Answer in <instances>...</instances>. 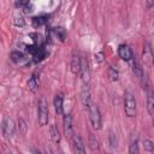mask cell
<instances>
[{
  "label": "cell",
  "mask_w": 154,
  "mask_h": 154,
  "mask_svg": "<svg viewBox=\"0 0 154 154\" xmlns=\"http://www.w3.org/2000/svg\"><path fill=\"white\" fill-rule=\"evenodd\" d=\"M144 149L148 153H153L154 152V143H153L152 140H149V138H146L144 140Z\"/></svg>",
  "instance_id": "cell-25"
},
{
  "label": "cell",
  "mask_w": 154,
  "mask_h": 154,
  "mask_svg": "<svg viewBox=\"0 0 154 154\" xmlns=\"http://www.w3.org/2000/svg\"><path fill=\"white\" fill-rule=\"evenodd\" d=\"M1 131H2V135H4L5 138H11L14 135V132H16L14 122L8 116H5L2 118V122H1Z\"/></svg>",
  "instance_id": "cell-4"
},
{
  "label": "cell",
  "mask_w": 154,
  "mask_h": 154,
  "mask_svg": "<svg viewBox=\"0 0 154 154\" xmlns=\"http://www.w3.org/2000/svg\"><path fill=\"white\" fill-rule=\"evenodd\" d=\"M142 57H143V60H144V61H147L148 64H150V63H152V57H153V54H152V48H150L149 42H146Z\"/></svg>",
  "instance_id": "cell-17"
},
{
  "label": "cell",
  "mask_w": 154,
  "mask_h": 154,
  "mask_svg": "<svg viewBox=\"0 0 154 154\" xmlns=\"http://www.w3.org/2000/svg\"><path fill=\"white\" fill-rule=\"evenodd\" d=\"M79 67H81V58L77 54H73L71 58V72L73 75L79 73Z\"/></svg>",
  "instance_id": "cell-14"
},
{
  "label": "cell",
  "mask_w": 154,
  "mask_h": 154,
  "mask_svg": "<svg viewBox=\"0 0 154 154\" xmlns=\"http://www.w3.org/2000/svg\"><path fill=\"white\" fill-rule=\"evenodd\" d=\"M46 55H47V53H46L45 48L41 46V47H38V48H37V51L34 53L32 58H34V61L38 63V61H42V60L46 58Z\"/></svg>",
  "instance_id": "cell-19"
},
{
  "label": "cell",
  "mask_w": 154,
  "mask_h": 154,
  "mask_svg": "<svg viewBox=\"0 0 154 154\" xmlns=\"http://www.w3.org/2000/svg\"><path fill=\"white\" fill-rule=\"evenodd\" d=\"M71 142H72L73 154H87L85 153V148H84V143H83L81 136H78V135L75 134L71 137Z\"/></svg>",
  "instance_id": "cell-7"
},
{
  "label": "cell",
  "mask_w": 154,
  "mask_h": 154,
  "mask_svg": "<svg viewBox=\"0 0 154 154\" xmlns=\"http://www.w3.org/2000/svg\"><path fill=\"white\" fill-rule=\"evenodd\" d=\"M63 128H64V134L66 137L71 138L75 132H73V123H72V116L71 114H64L63 118Z\"/></svg>",
  "instance_id": "cell-6"
},
{
  "label": "cell",
  "mask_w": 154,
  "mask_h": 154,
  "mask_svg": "<svg viewBox=\"0 0 154 154\" xmlns=\"http://www.w3.org/2000/svg\"><path fill=\"white\" fill-rule=\"evenodd\" d=\"M108 77H109V79L112 82L118 81V78H119V71H118V69H116L114 66H111L108 69Z\"/></svg>",
  "instance_id": "cell-24"
},
{
  "label": "cell",
  "mask_w": 154,
  "mask_h": 154,
  "mask_svg": "<svg viewBox=\"0 0 154 154\" xmlns=\"http://www.w3.org/2000/svg\"><path fill=\"white\" fill-rule=\"evenodd\" d=\"M88 144H89V148H90L93 152H95V150H99V142H97L96 137L94 136V134H89Z\"/></svg>",
  "instance_id": "cell-22"
},
{
  "label": "cell",
  "mask_w": 154,
  "mask_h": 154,
  "mask_svg": "<svg viewBox=\"0 0 154 154\" xmlns=\"http://www.w3.org/2000/svg\"><path fill=\"white\" fill-rule=\"evenodd\" d=\"M52 32H53L61 42L65 41V38H66V30H65L63 26H57V28H54V29L52 30Z\"/></svg>",
  "instance_id": "cell-21"
},
{
  "label": "cell",
  "mask_w": 154,
  "mask_h": 154,
  "mask_svg": "<svg viewBox=\"0 0 154 154\" xmlns=\"http://www.w3.org/2000/svg\"><path fill=\"white\" fill-rule=\"evenodd\" d=\"M118 55L125 61H131L134 58V53H132L131 48L125 43H122L118 46Z\"/></svg>",
  "instance_id": "cell-8"
},
{
  "label": "cell",
  "mask_w": 154,
  "mask_h": 154,
  "mask_svg": "<svg viewBox=\"0 0 154 154\" xmlns=\"http://www.w3.org/2000/svg\"><path fill=\"white\" fill-rule=\"evenodd\" d=\"M79 75L84 84H88L90 79V69H89V63L87 58H81V67H79Z\"/></svg>",
  "instance_id": "cell-5"
},
{
  "label": "cell",
  "mask_w": 154,
  "mask_h": 154,
  "mask_svg": "<svg viewBox=\"0 0 154 154\" xmlns=\"http://www.w3.org/2000/svg\"><path fill=\"white\" fill-rule=\"evenodd\" d=\"M49 134H51L52 141H53L55 144H59V142H60V132H59L58 128H57L54 124L51 125V128H49Z\"/></svg>",
  "instance_id": "cell-16"
},
{
  "label": "cell",
  "mask_w": 154,
  "mask_h": 154,
  "mask_svg": "<svg viewBox=\"0 0 154 154\" xmlns=\"http://www.w3.org/2000/svg\"><path fill=\"white\" fill-rule=\"evenodd\" d=\"M48 20V16L46 14H41V16H36L32 18V25L34 26H41V25H45Z\"/></svg>",
  "instance_id": "cell-20"
},
{
  "label": "cell",
  "mask_w": 154,
  "mask_h": 154,
  "mask_svg": "<svg viewBox=\"0 0 154 154\" xmlns=\"http://www.w3.org/2000/svg\"><path fill=\"white\" fill-rule=\"evenodd\" d=\"M38 85H40V78L37 76V73H32L31 77L29 78L28 81V87H29V90L32 91V93H36L38 90Z\"/></svg>",
  "instance_id": "cell-12"
},
{
  "label": "cell",
  "mask_w": 154,
  "mask_h": 154,
  "mask_svg": "<svg viewBox=\"0 0 154 154\" xmlns=\"http://www.w3.org/2000/svg\"><path fill=\"white\" fill-rule=\"evenodd\" d=\"M87 109H88V113H89V120H90V124H91L93 129L100 130L101 129V113H100L99 107L95 103L91 102L90 106Z\"/></svg>",
  "instance_id": "cell-3"
},
{
  "label": "cell",
  "mask_w": 154,
  "mask_h": 154,
  "mask_svg": "<svg viewBox=\"0 0 154 154\" xmlns=\"http://www.w3.org/2000/svg\"><path fill=\"white\" fill-rule=\"evenodd\" d=\"M16 7H18L19 10H23L25 13H29L32 11V4L29 2V1H18L14 4Z\"/></svg>",
  "instance_id": "cell-18"
},
{
  "label": "cell",
  "mask_w": 154,
  "mask_h": 154,
  "mask_svg": "<svg viewBox=\"0 0 154 154\" xmlns=\"http://www.w3.org/2000/svg\"><path fill=\"white\" fill-rule=\"evenodd\" d=\"M147 109H148V113L150 116H153L154 113V94H153V90L149 89L148 90V96H147Z\"/></svg>",
  "instance_id": "cell-15"
},
{
  "label": "cell",
  "mask_w": 154,
  "mask_h": 154,
  "mask_svg": "<svg viewBox=\"0 0 154 154\" xmlns=\"http://www.w3.org/2000/svg\"><path fill=\"white\" fill-rule=\"evenodd\" d=\"M37 119H38V124L41 126H45L48 124V119H49L48 103L43 96L40 97L38 102H37Z\"/></svg>",
  "instance_id": "cell-1"
},
{
  "label": "cell",
  "mask_w": 154,
  "mask_h": 154,
  "mask_svg": "<svg viewBox=\"0 0 154 154\" xmlns=\"http://www.w3.org/2000/svg\"><path fill=\"white\" fill-rule=\"evenodd\" d=\"M53 106H54V109H55V113L57 114L60 116V114L64 113V94L63 93H58L54 96Z\"/></svg>",
  "instance_id": "cell-10"
},
{
  "label": "cell",
  "mask_w": 154,
  "mask_h": 154,
  "mask_svg": "<svg viewBox=\"0 0 154 154\" xmlns=\"http://www.w3.org/2000/svg\"><path fill=\"white\" fill-rule=\"evenodd\" d=\"M109 144L113 148L117 147V137H116V135H114L113 131H109Z\"/></svg>",
  "instance_id": "cell-27"
},
{
  "label": "cell",
  "mask_w": 154,
  "mask_h": 154,
  "mask_svg": "<svg viewBox=\"0 0 154 154\" xmlns=\"http://www.w3.org/2000/svg\"><path fill=\"white\" fill-rule=\"evenodd\" d=\"M124 112L129 118L136 116V100L130 91H125L124 94Z\"/></svg>",
  "instance_id": "cell-2"
},
{
  "label": "cell",
  "mask_w": 154,
  "mask_h": 154,
  "mask_svg": "<svg viewBox=\"0 0 154 154\" xmlns=\"http://www.w3.org/2000/svg\"><path fill=\"white\" fill-rule=\"evenodd\" d=\"M129 154H140V147H138V137L136 135L131 136L130 144H129Z\"/></svg>",
  "instance_id": "cell-13"
},
{
  "label": "cell",
  "mask_w": 154,
  "mask_h": 154,
  "mask_svg": "<svg viewBox=\"0 0 154 154\" xmlns=\"http://www.w3.org/2000/svg\"><path fill=\"white\" fill-rule=\"evenodd\" d=\"M18 128H19V131L22 134H25L26 132V123H25V120L23 118H19V120H18Z\"/></svg>",
  "instance_id": "cell-26"
},
{
  "label": "cell",
  "mask_w": 154,
  "mask_h": 154,
  "mask_svg": "<svg viewBox=\"0 0 154 154\" xmlns=\"http://www.w3.org/2000/svg\"><path fill=\"white\" fill-rule=\"evenodd\" d=\"M131 61H132V71H134L135 76H136L138 79H143V77H144L143 67L141 66V64L138 63V60L136 59V57H134Z\"/></svg>",
  "instance_id": "cell-11"
},
{
  "label": "cell",
  "mask_w": 154,
  "mask_h": 154,
  "mask_svg": "<svg viewBox=\"0 0 154 154\" xmlns=\"http://www.w3.org/2000/svg\"><path fill=\"white\" fill-rule=\"evenodd\" d=\"M81 102L84 106V108H88L90 106L91 101V94H90V88L88 84H84L81 89Z\"/></svg>",
  "instance_id": "cell-9"
},
{
  "label": "cell",
  "mask_w": 154,
  "mask_h": 154,
  "mask_svg": "<svg viewBox=\"0 0 154 154\" xmlns=\"http://www.w3.org/2000/svg\"><path fill=\"white\" fill-rule=\"evenodd\" d=\"M24 18H23V16H14V24L17 25V26H23L24 25Z\"/></svg>",
  "instance_id": "cell-28"
},
{
  "label": "cell",
  "mask_w": 154,
  "mask_h": 154,
  "mask_svg": "<svg viewBox=\"0 0 154 154\" xmlns=\"http://www.w3.org/2000/svg\"><path fill=\"white\" fill-rule=\"evenodd\" d=\"M32 154H42L40 150H37V149H32Z\"/></svg>",
  "instance_id": "cell-29"
},
{
  "label": "cell",
  "mask_w": 154,
  "mask_h": 154,
  "mask_svg": "<svg viewBox=\"0 0 154 154\" xmlns=\"http://www.w3.org/2000/svg\"><path fill=\"white\" fill-rule=\"evenodd\" d=\"M10 58H11V60L13 63H19V61H22L24 59V54L22 52H19V51H13V52H11Z\"/></svg>",
  "instance_id": "cell-23"
}]
</instances>
